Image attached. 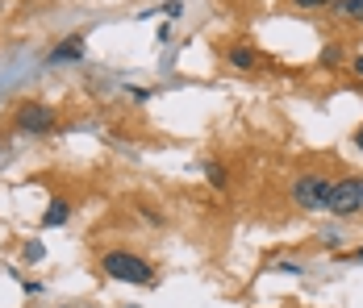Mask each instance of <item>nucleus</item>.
Returning a JSON list of instances; mask_svg holds the SVG:
<instances>
[{
  "label": "nucleus",
  "instance_id": "nucleus-7",
  "mask_svg": "<svg viewBox=\"0 0 363 308\" xmlns=\"http://www.w3.org/2000/svg\"><path fill=\"white\" fill-rule=\"evenodd\" d=\"M75 205L67 200V196H55L50 205H46V212H42V229H63L67 221H72Z\"/></svg>",
  "mask_w": 363,
  "mask_h": 308
},
{
  "label": "nucleus",
  "instance_id": "nucleus-2",
  "mask_svg": "<svg viewBox=\"0 0 363 308\" xmlns=\"http://www.w3.org/2000/svg\"><path fill=\"white\" fill-rule=\"evenodd\" d=\"M330 188H334V179L326 171H296L289 179V200L301 212H326Z\"/></svg>",
  "mask_w": 363,
  "mask_h": 308
},
{
  "label": "nucleus",
  "instance_id": "nucleus-10",
  "mask_svg": "<svg viewBox=\"0 0 363 308\" xmlns=\"http://www.w3.org/2000/svg\"><path fill=\"white\" fill-rule=\"evenodd\" d=\"M347 59V50H342V42H326L322 46V55H318V67H326V71H334L338 63Z\"/></svg>",
  "mask_w": 363,
  "mask_h": 308
},
{
  "label": "nucleus",
  "instance_id": "nucleus-18",
  "mask_svg": "<svg viewBox=\"0 0 363 308\" xmlns=\"http://www.w3.org/2000/svg\"><path fill=\"white\" fill-rule=\"evenodd\" d=\"M155 42H159V46H163V42H172V25H167V21L159 25V34H155Z\"/></svg>",
  "mask_w": 363,
  "mask_h": 308
},
{
  "label": "nucleus",
  "instance_id": "nucleus-9",
  "mask_svg": "<svg viewBox=\"0 0 363 308\" xmlns=\"http://www.w3.org/2000/svg\"><path fill=\"white\" fill-rule=\"evenodd\" d=\"M330 13H334L338 21H347V25H363V0H338Z\"/></svg>",
  "mask_w": 363,
  "mask_h": 308
},
{
  "label": "nucleus",
  "instance_id": "nucleus-11",
  "mask_svg": "<svg viewBox=\"0 0 363 308\" xmlns=\"http://www.w3.org/2000/svg\"><path fill=\"white\" fill-rule=\"evenodd\" d=\"M42 258H46V246H42L38 238H30L26 246H21V263H26V267H38Z\"/></svg>",
  "mask_w": 363,
  "mask_h": 308
},
{
  "label": "nucleus",
  "instance_id": "nucleus-5",
  "mask_svg": "<svg viewBox=\"0 0 363 308\" xmlns=\"http://www.w3.org/2000/svg\"><path fill=\"white\" fill-rule=\"evenodd\" d=\"M88 59V46H84V34H72V38H63L50 55H46V63L50 67H59V63H84Z\"/></svg>",
  "mask_w": 363,
  "mask_h": 308
},
{
  "label": "nucleus",
  "instance_id": "nucleus-13",
  "mask_svg": "<svg viewBox=\"0 0 363 308\" xmlns=\"http://www.w3.org/2000/svg\"><path fill=\"white\" fill-rule=\"evenodd\" d=\"M292 8H301V13H318V8H334L338 0H289Z\"/></svg>",
  "mask_w": 363,
  "mask_h": 308
},
{
  "label": "nucleus",
  "instance_id": "nucleus-8",
  "mask_svg": "<svg viewBox=\"0 0 363 308\" xmlns=\"http://www.w3.org/2000/svg\"><path fill=\"white\" fill-rule=\"evenodd\" d=\"M205 183L213 192H230V167L221 159H205Z\"/></svg>",
  "mask_w": 363,
  "mask_h": 308
},
{
  "label": "nucleus",
  "instance_id": "nucleus-17",
  "mask_svg": "<svg viewBox=\"0 0 363 308\" xmlns=\"http://www.w3.org/2000/svg\"><path fill=\"white\" fill-rule=\"evenodd\" d=\"M351 75H355V79H363V50L351 59Z\"/></svg>",
  "mask_w": 363,
  "mask_h": 308
},
{
  "label": "nucleus",
  "instance_id": "nucleus-14",
  "mask_svg": "<svg viewBox=\"0 0 363 308\" xmlns=\"http://www.w3.org/2000/svg\"><path fill=\"white\" fill-rule=\"evenodd\" d=\"M318 246H322V250H338V246H342V229H322V234H318Z\"/></svg>",
  "mask_w": 363,
  "mask_h": 308
},
{
  "label": "nucleus",
  "instance_id": "nucleus-16",
  "mask_svg": "<svg viewBox=\"0 0 363 308\" xmlns=\"http://www.w3.org/2000/svg\"><path fill=\"white\" fill-rule=\"evenodd\" d=\"M125 92H130V101H138V104L150 101V92H146V88H125Z\"/></svg>",
  "mask_w": 363,
  "mask_h": 308
},
{
  "label": "nucleus",
  "instance_id": "nucleus-1",
  "mask_svg": "<svg viewBox=\"0 0 363 308\" xmlns=\"http://www.w3.org/2000/svg\"><path fill=\"white\" fill-rule=\"evenodd\" d=\"M101 275L113 279V283H134V287H155L159 283L155 263L134 254V250H125V246H113V250L101 254Z\"/></svg>",
  "mask_w": 363,
  "mask_h": 308
},
{
  "label": "nucleus",
  "instance_id": "nucleus-19",
  "mask_svg": "<svg viewBox=\"0 0 363 308\" xmlns=\"http://www.w3.org/2000/svg\"><path fill=\"white\" fill-rule=\"evenodd\" d=\"M351 146H355V150H359V154H363V125H359V130H355V134H351Z\"/></svg>",
  "mask_w": 363,
  "mask_h": 308
},
{
  "label": "nucleus",
  "instance_id": "nucleus-6",
  "mask_svg": "<svg viewBox=\"0 0 363 308\" xmlns=\"http://www.w3.org/2000/svg\"><path fill=\"white\" fill-rule=\"evenodd\" d=\"M225 63H230L234 71H259V67H267V63L255 55L247 42H230V46H225Z\"/></svg>",
  "mask_w": 363,
  "mask_h": 308
},
{
  "label": "nucleus",
  "instance_id": "nucleus-21",
  "mask_svg": "<svg viewBox=\"0 0 363 308\" xmlns=\"http://www.w3.org/2000/svg\"><path fill=\"white\" fill-rule=\"evenodd\" d=\"M130 308H138V304H130Z\"/></svg>",
  "mask_w": 363,
  "mask_h": 308
},
{
  "label": "nucleus",
  "instance_id": "nucleus-20",
  "mask_svg": "<svg viewBox=\"0 0 363 308\" xmlns=\"http://www.w3.org/2000/svg\"><path fill=\"white\" fill-rule=\"evenodd\" d=\"M347 263H363V246H355V250H347Z\"/></svg>",
  "mask_w": 363,
  "mask_h": 308
},
{
  "label": "nucleus",
  "instance_id": "nucleus-3",
  "mask_svg": "<svg viewBox=\"0 0 363 308\" xmlns=\"http://www.w3.org/2000/svg\"><path fill=\"white\" fill-rule=\"evenodd\" d=\"M59 130V108H50L46 101H17L13 108V134L46 137Z\"/></svg>",
  "mask_w": 363,
  "mask_h": 308
},
{
  "label": "nucleus",
  "instance_id": "nucleus-15",
  "mask_svg": "<svg viewBox=\"0 0 363 308\" xmlns=\"http://www.w3.org/2000/svg\"><path fill=\"white\" fill-rule=\"evenodd\" d=\"M155 13H163L167 21H176V17H184V0H163V4L155 8Z\"/></svg>",
  "mask_w": 363,
  "mask_h": 308
},
{
  "label": "nucleus",
  "instance_id": "nucleus-4",
  "mask_svg": "<svg viewBox=\"0 0 363 308\" xmlns=\"http://www.w3.org/2000/svg\"><path fill=\"white\" fill-rule=\"evenodd\" d=\"M326 212L330 217H338V221L359 217L363 212V175H338V179H334Z\"/></svg>",
  "mask_w": 363,
  "mask_h": 308
},
{
  "label": "nucleus",
  "instance_id": "nucleus-12",
  "mask_svg": "<svg viewBox=\"0 0 363 308\" xmlns=\"http://www.w3.org/2000/svg\"><path fill=\"white\" fill-rule=\"evenodd\" d=\"M272 271L276 275H305V263L301 258H280V263H272Z\"/></svg>",
  "mask_w": 363,
  "mask_h": 308
}]
</instances>
